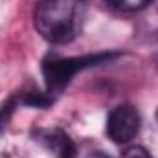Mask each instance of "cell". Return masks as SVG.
Listing matches in <instances>:
<instances>
[{
  "label": "cell",
  "mask_w": 158,
  "mask_h": 158,
  "mask_svg": "<svg viewBox=\"0 0 158 158\" xmlns=\"http://www.w3.org/2000/svg\"><path fill=\"white\" fill-rule=\"evenodd\" d=\"M85 6V0H37L33 7L35 30L48 42H70L79 31Z\"/></svg>",
  "instance_id": "6da1fadb"
},
{
  "label": "cell",
  "mask_w": 158,
  "mask_h": 158,
  "mask_svg": "<svg viewBox=\"0 0 158 158\" xmlns=\"http://www.w3.org/2000/svg\"><path fill=\"white\" fill-rule=\"evenodd\" d=\"M140 112L132 105L123 103L110 110L107 118V134L114 143H129L140 132Z\"/></svg>",
  "instance_id": "7a4b0ae2"
},
{
  "label": "cell",
  "mask_w": 158,
  "mask_h": 158,
  "mask_svg": "<svg viewBox=\"0 0 158 158\" xmlns=\"http://www.w3.org/2000/svg\"><path fill=\"white\" fill-rule=\"evenodd\" d=\"M110 55H88V57H76V59H48L42 66V72H44V77L50 88L57 90V88H63L70 77L81 70L85 66H90L98 61H103Z\"/></svg>",
  "instance_id": "3957f363"
},
{
  "label": "cell",
  "mask_w": 158,
  "mask_h": 158,
  "mask_svg": "<svg viewBox=\"0 0 158 158\" xmlns=\"http://www.w3.org/2000/svg\"><path fill=\"white\" fill-rule=\"evenodd\" d=\"M37 140L57 158H76V143L61 129H42L35 132Z\"/></svg>",
  "instance_id": "277c9868"
},
{
  "label": "cell",
  "mask_w": 158,
  "mask_h": 158,
  "mask_svg": "<svg viewBox=\"0 0 158 158\" xmlns=\"http://www.w3.org/2000/svg\"><path fill=\"white\" fill-rule=\"evenodd\" d=\"M105 4L110 6L112 9L131 13V11H138L142 7H145L149 4V0H105Z\"/></svg>",
  "instance_id": "5b68a950"
},
{
  "label": "cell",
  "mask_w": 158,
  "mask_h": 158,
  "mask_svg": "<svg viewBox=\"0 0 158 158\" xmlns=\"http://www.w3.org/2000/svg\"><path fill=\"white\" fill-rule=\"evenodd\" d=\"M119 158H153V156L147 153V149H143L140 145H132V147L125 149Z\"/></svg>",
  "instance_id": "8992f818"
},
{
  "label": "cell",
  "mask_w": 158,
  "mask_h": 158,
  "mask_svg": "<svg viewBox=\"0 0 158 158\" xmlns=\"http://www.w3.org/2000/svg\"><path fill=\"white\" fill-rule=\"evenodd\" d=\"M83 158H110L109 155H105V153H101V151H94V153H88L86 156Z\"/></svg>",
  "instance_id": "52a82bcc"
},
{
  "label": "cell",
  "mask_w": 158,
  "mask_h": 158,
  "mask_svg": "<svg viewBox=\"0 0 158 158\" xmlns=\"http://www.w3.org/2000/svg\"><path fill=\"white\" fill-rule=\"evenodd\" d=\"M156 118H158V112H156Z\"/></svg>",
  "instance_id": "ba28073f"
}]
</instances>
